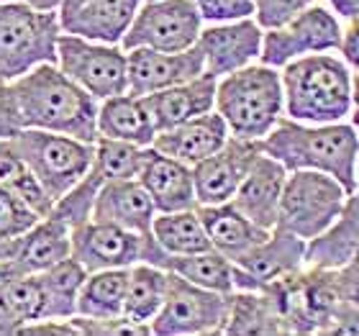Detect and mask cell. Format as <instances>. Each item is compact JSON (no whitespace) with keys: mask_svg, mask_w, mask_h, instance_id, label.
<instances>
[{"mask_svg":"<svg viewBox=\"0 0 359 336\" xmlns=\"http://www.w3.org/2000/svg\"><path fill=\"white\" fill-rule=\"evenodd\" d=\"M13 93L23 128H41L95 144L100 100L69 80L54 62L13 80Z\"/></svg>","mask_w":359,"mask_h":336,"instance_id":"1","label":"cell"},{"mask_svg":"<svg viewBox=\"0 0 359 336\" xmlns=\"http://www.w3.org/2000/svg\"><path fill=\"white\" fill-rule=\"evenodd\" d=\"M262 152L277 159L287 172L316 170L339 180L349 195L354 193L359 134L349 121L337 123H300L287 116L264 136Z\"/></svg>","mask_w":359,"mask_h":336,"instance_id":"2","label":"cell"},{"mask_svg":"<svg viewBox=\"0 0 359 336\" xmlns=\"http://www.w3.org/2000/svg\"><path fill=\"white\" fill-rule=\"evenodd\" d=\"M285 116L300 123H337L349 119L352 69L331 52L306 54L280 67Z\"/></svg>","mask_w":359,"mask_h":336,"instance_id":"3","label":"cell"},{"mask_svg":"<svg viewBox=\"0 0 359 336\" xmlns=\"http://www.w3.org/2000/svg\"><path fill=\"white\" fill-rule=\"evenodd\" d=\"M213 111L226 121L229 134L262 142L285 116L280 69L267 65H247L216 80Z\"/></svg>","mask_w":359,"mask_h":336,"instance_id":"4","label":"cell"},{"mask_svg":"<svg viewBox=\"0 0 359 336\" xmlns=\"http://www.w3.org/2000/svg\"><path fill=\"white\" fill-rule=\"evenodd\" d=\"M57 11H36L21 0H0V77L13 83L39 65H57Z\"/></svg>","mask_w":359,"mask_h":336,"instance_id":"5","label":"cell"},{"mask_svg":"<svg viewBox=\"0 0 359 336\" xmlns=\"http://www.w3.org/2000/svg\"><path fill=\"white\" fill-rule=\"evenodd\" d=\"M11 142L52 201H60L69 187H75L95 157V144L41 128H21Z\"/></svg>","mask_w":359,"mask_h":336,"instance_id":"6","label":"cell"},{"mask_svg":"<svg viewBox=\"0 0 359 336\" xmlns=\"http://www.w3.org/2000/svg\"><path fill=\"white\" fill-rule=\"evenodd\" d=\"M346 195L349 193L344 190V185L326 172H287L275 229L295 234L303 241L316 239L337 221L344 208Z\"/></svg>","mask_w":359,"mask_h":336,"instance_id":"7","label":"cell"},{"mask_svg":"<svg viewBox=\"0 0 359 336\" xmlns=\"http://www.w3.org/2000/svg\"><path fill=\"white\" fill-rule=\"evenodd\" d=\"M72 260H77L88 272L97 269H128L139 262L165 267L167 252L154 236L128 231L103 221H85L72 231Z\"/></svg>","mask_w":359,"mask_h":336,"instance_id":"8","label":"cell"},{"mask_svg":"<svg viewBox=\"0 0 359 336\" xmlns=\"http://www.w3.org/2000/svg\"><path fill=\"white\" fill-rule=\"evenodd\" d=\"M229 295L231 293L205 290L201 285L187 283L185 277L170 272L165 303L149 323L157 336H203L224 334L229 318Z\"/></svg>","mask_w":359,"mask_h":336,"instance_id":"9","label":"cell"},{"mask_svg":"<svg viewBox=\"0 0 359 336\" xmlns=\"http://www.w3.org/2000/svg\"><path fill=\"white\" fill-rule=\"evenodd\" d=\"M57 67L83 90H88L95 100L128 93L126 52L121 49V44H103L72 34H60Z\"/></svg>","mask_w":359,"mask_h":336,"instance_id":"10","label":"cell"},{"mask_svg":"<svg viewBox=\"0 0 359 336\" xmlns=\"http://www.w3.org/2000/svg\"><path fill=\"white\" fill-rule=\"evenodd\" d=\"M203 29V18L190 0H151L139 3L121 49H157V52H185L195 46Z\"/></svg>","mask_w":359,"mask_h":336,"instance_id":"11","label":"cell"},{"mask_svg":"<svg viewBox=\"0 0 359 336\" xmlns=\"http://www.w3.org/2000/svg\"><path fill=\"white\" fill-rule=\"evenodd\" d=\"M341 23L326 6H308L277 29H267L262 36L259 62L267 67H285L287 62L306 54L339 52Z\"/></svg>","mask_w":359,"mask_h":336,"instance_id":"12","label":"cell"},{"mask_svg":"<svg viewBox=\"0 0 359 336\" xmlns=\"http://www.w3.org/2000/svg\"><path fill=\"white\" fill-rule=\"evenodd\" d=\"M259 154H262V144L259 142L229 136L221 149H216L210 157L193 165L198 206H216V203L231 201L236 187L241 185V180L247 177L249 167L255 165Z\"/></svg>","mask_w":359,"mask_h":336,"instance_id":"13","label":"cell"},{"mask_svg":"<svg viewBox=\"0 0 359 336\" xmlns=\"http://www.w3.org/2000/svg\"><path fill=\"white\" fill-rule=\"evenodd\" d=\"M262 36L264 31L252 15L239 21L210 23L208 29H201L195 46L203 54L205 75L218 80L257 62L262 52Z\"/></svg>","mask_w":359,"mask_h":336,"instance_id":"14","label":"cell"},{"mask_svg":"<svg viewBox=\"0 0 359 336\" xmlns=\"http://www.w3.org/2000/svg\"><path fill=\"white\" fill-rule=\"evenodd\" d=\"M306 244L300 236L283 229H272L247 254L233 262V288L236 290H262L264 285L306 267Z\"/></svg>","mask_w":359,"mask_h":336,"instance_id":"15","label":"cell"},{"mask_svg":"<svg viewBox=\"0 0 359 336\" xmlns=\"http://www.w3.org/2000/svg\"><path fill=\"white\" fill-rule=\"evenodd\" d=\"M136 8L139 0H60L57 15L62 34L121 44Z\"/></svg>","mask_w":359,"mask_h":336,"instance_id":"16","label":"cell"},{"mask_svg":"<svg viewBox=\"0 0 359 336\" xmlns=\"http://www.w3.org/2000/svg\"><path fill=\"white\" fill-rule=\"evenodd\" d=\"M128 93L149 95L203 75V54L198 46L185 52H157V49H128L126 52Z\"/></svg>","mask_w":359,"mask_h":336,"instance_id":"17","label":"cell"},{"mask_svg":"<svg viewBox=\"0 0 359 336\" xmlns=\"http://www.w3.org/2000/svg\"><path fill=\"white\" fill-rule=\"evenodd\" d=\"M285 180H287V170L262 152L255 165L249 167L247 177L236 187L231 206L241 210L252 224L272 231L277 226V210H280Z\"/></svg>","mask_w":359,"mask_h":336,"instance_id":"18","label":"cell"},{"mask_svg":"<svg viewBox=\"0 0 359 336\" xmlns=\"http://www.w3.org/2000/svg\"><path fill=\"white\" fill-rule=\"evenodd\" d=\"M157 208L139 180H105L93 203V221L121 226L128 231L151 234Z\"/></svg>","mask_w":359,"mask_h":336,"instance_id":"19","label":"cell"},{"mask_svg":"<svg viewBox=\"0 0 359 336\" xmlns=\"http://www.w3.org/2000/svg\"><path fill=\"white\" fill-rule=\"evenodd\" d=\"M142 100L149 111L154 128L167 131V128L185 123L195 116L213 111V105H216V77L203 72V75L193 77L187 83L142 95Z\"/></svg>","mask_w":359,"mask_h":336,"instance_id":"20","label":"cell"},{"mask_svg":"<svg viewBox=\"0 0 359 336\" xmlns=\"http://www.w3.org/2000/svg\"><path fill=\"white\" fill-rule=\"evenodd\" d=\"M136 180L149 193L157 213H172V210H187L198 206L193 167L180 162V159L167 157V154L151 149V147Z\"/></svg>","mask_w":359,"mask_h":336,"instance_id":"21","label":"cell"},{"mask_svg":"<svg viewBox=\"0 0 359 336\" xmlns=\"http://www.w3.org/2000/svg\"><path fill=\"white\" fill-rule=\"evenodd\" d=\"M229 136L231 134H229L226 121L216 111H210L203 113V116H195V119L185 121V123L167 128V131H157L154 142H151V149L193 167L201 159L210 157L216 149H221Z\"/></svg>","mask_w":359,"mask_h":336,"instance_id":"22","label":"cell"},{"mask_svg":"<svg viewBox=\"0 0 359 336\" xmlns=\"http://www.w3.org/2000/svg\"><path fill=\"white\" fill-rule=\"evenodd\" d=\"M72 254V226L54 210L41 216L23 234L13 260H8L21 275H36L54 267Z\"/></svg>","mask_w":359,"mask_h":336,"instance_id":"23","label":"cell"},{"mask_svg":"<svg viewBox=\"0 0 359 336\" xmlns=\"http://www.w3.org/2000/svg\"><path fill=\"white\" fill-rule=\"evenodd\" d=\"M46 300L39 275H21L11 262H0V334H18L44 321Z\"/></svg>","mask_w":359,"mask_h":336,"instance_id":"24","label":"cell"},{"mask_svg":"<svg viewBox=\"0 0 359 336\" xmlns=\"http://www.w3.org/2000/svg\"><path fill=\"white\" fill-rule=\"evenodd\" d=\"M195 210L205 226L210 247L231 262H236L241 254H247L262 239H267L269 234L267 229L252 224L241 210L233 208L231 201L216 203V206H195Z\"/></svg>","mask_w":359,"mask_h":336,"instance_id":"25","label":"cell"},{"mask_svg":"<svg viewBox=\"0 0 359 336\" xmlns=\"http://www.w3.org/2000/svg\"><path fill=\"white\" fill-rule=\"evenodd\" d=\"M359 260V195H346L337 221L306 244L308 267L337 269Z\"/></svg>","mask_w":359,"mask_h":336,"instance_id":"26","label":"cell"},{"mask_svg":"<svg viewBox=\"0 0 359 336\" xmlns=\"http://www.w3.org/2000/svg\"><path fill=\"white\" fill-rule=\"evenodd\" d=\"M97 136L151 147L157 128L151 123L142 95L121 93V95L105 98L97 105Z\"/></svg>","mask_w":359,"mask_h":336,"instance_id":"27","label":"cell"},{"mask_svg":"<svg viewBox=\"0 0 359 336\" xmlns=\"http://www.w3.org/2000/svg\"><path fill=\"white\" fill-rule=\"evenodd\" d=\"M167 280H170V272L165 267L149 264V262H139L134 267H128L123 318L131 323H139V326H149L154 321V316L159 314L162 303H165Z\"/></svg>","mask_w":359,"mask_h":336,"instance_id":"28","label":"cell"},{"mask_svg":"<svg viewBox=\"0 0 359 336\" xmlns=\"http://www.w3.org/2000/svg\"><path fill=\"white\" fill-rule=\"evenodd\" d=\"M128 269H97L88 272L83 288L77 293V316L95 321H116L123 318V298H126Z\"/></svg>","mask_w":359,"mask_h":336,"instance_id":"29","label":"cell"},{"mask_svg":"<svg viewBox=\"0 0 359 336\" xmlns=\"http://www.w3.org/2000/svg\"><path fill=\"white\" fill-rule=\"evenodd\" d=\"M224 334H290L277 306L262 290H233Z\"/></svg>","mask_w":359,"mask_h":336,"instance_id":"30","label":"cell"},{"mask_svg":"<svg viewBox=\"0 0 359 336\" xmlns=\"http://www.w3.org/2000/svg\"><path fill=\"white\" fill-rule=\"evenodd\" d=\"M167 272L185 277L187 283L201 285L205 290L216 293H233V262L226 260L216 249L195 254H167L165 260Z\"/></svg>","mask_w":359,"mask_h":336,"instance_id":"31","label":"cell"},{"mask_svg":"<svg viewBox=\"0 0 359 336\" xmlns=\"http://www.w3.org/2000/svg\"><path fill=\"white\" fill-rule=\"evenodd\" d=\"M151 236L167 254H195L213 249L195 208L157 213L151 221Z\"/></svg>","mask_w":359,"mask_h":336,"instance_id":"32","label":"cell"},{"mask_svg":"<svg viewBox=\"0 0 359 336\" xmlns=\"http://www.w3.org/2000/svg\"><path fill=\"white\" fill-rule=\"evenodd\" d=\"M36 275L41 280V288H44V318H69V316H75L77 293H80L85 277H88V269L77 260L67 257V260L57 262L54 267L36 272Z\"/></svg>","mask_w":359,"mask_h":336,"instance_id":"33","label":"cell"},{"mask_svg":"<svg viewBox=\"0 0 359 336\" xmlns=\"http://www.w3.org/2000/svg\"><path fill=\"white\" fill-rule=\"evenodd\" d=\"M0 190L15 195L31 210H36L39 216H46L54 206V201L44 193V187L39 185L29 165L15 152L11 139H0Z\"/></svg>","mask_w":359,"mask_h":336,"instance_id":"34","label":"cell"},{"mask_svg":"<svg viewBox=\"0 0 359 336\" xmlns=\"http://www.w3.org/2000/svg\"><path fill=\"white\" fill-rule=\"evenodd\" d=\"M147 154H149V147L97 136L93 170L103 177V182L105 180H136L147 162Z\"/></svg>","mask_w":359,"mask_h":336,"instance_id":"35","label":"cell"},{"mask_svg":"<svg viewBox=\"0 0 359 336\" xmlns=\"http://www.w3.org/2000/svg\"><path fill=\"white\" fill-rule=\"evenodd\" d=\"M331 275L337 290V308L329 334H359V260L331 269Z\"/></svg>","mask_w":359,"mask_h":336,"instance_id":"36","label":"cell"},{"mask_svg":"<svg viewBox=\"0 0 359 336\" xmlns=\"http://www.w3.org/2000/svg\"><path fill=\"white\" fill-rule=\"evenodd\" d=\"M39 218L41 216L36 210H31L23 201L0 190V262L13 260L23 234L29 231Z\"/></svg>","mask_w":359,"mask_h":336,"instance_id":"37","label":"cell"},{"mask_svg":"<svg viewBox=\"0 0 359 336\" xmlns=\"http://www.w3.org/2000/svg\"><path fill=\"white\" fill-rule=\"evenodd\" d=\"M100 185H103V177L90 167V172L75 187H69L60 201H54L52 210L57 216L65 218L72 226V231H75L77 226L93 218V203H95V195L100 190Z\"/></svg>","mask_w":359,"mask_h":336,"instance_id":"38","label":"cell"},{"mask_svg":"<svg viewBox=\"0 0 359 336\" xmlns=\"http://www.w3.org/2000/svg\"><path fill=\"white\" fill-rule=\"evenodd\" d=\"M195 11L201 13L203 23H226L239 18H255V3L252 0H190Z\"/></svg>","mask_w":359,"mask_h":336,"instance_id":"39","label":"cell"},{"mask_svg":"<svg viewBox=\"0 0 359 336\" xmlns=\"http://www.w3.org/2000/svg\"><path fill=\"white\" fill-rule=\"evenodd\" d=\"M252 3H255V21L259 23V29L267 31L290 21L303 8L313 6L316 0H252Z\"/></svg>","mask_w":359,"mask_h":336,"instance_id":"40","label":"cell"},{"mask_svg":"<svg viewBox=\"0 0 359 336\" xmlns=\"http://www.w3.org/2000/svg\"><path fill=\"white\" fill-rule=\"evenodd\" d=\"M21 128V113H18L13 83L0 77V139H13Z\"/></svg>","mask_w":359,"mask_h":336,"instance_id":"41","label":"cell"},{"mask_svg":"<svg viewBox=\"0 0 359 336\" xmlns=\"http://www.w3.org/2000/svg\"><path fill=\"white\" fill-rule=\"evenodd\" d=\"M341 60L352 72H359V18L349 21L346 29H341V44H339Z\"/></svg>","mask_w":359,"mask_h":336,"instance_id":"42","label":"cell"},{"mask_svg":"<svg viewBox=\"0 0 359 336\" xmlns=\"http://www.w3.org/2000/svg\"><path fill=\"white\" fill-rule=\"evenodd\" d=\"M323 3H326L331 13L337 18H344L346 23L359 18V0H323Z\"/></svg>","mask_w":359,"mask_h":336,"instance_id":"43","label":"cell"},{"mask_svg":"<svg viewBox=\"0 0 359 336\" xmlns=\"http://www.w3.org/2000/svg\"><path fill=\"white\" fill-rule=\"evenodd\" d=\"M349 123L359 134V72L352 75V108H349Z\"/></svg>","mask_w":359,"mask_h":336,"instance_id":"44","label":"cell"},{"mask_svg":"<svg viewBox=\"0 0 359 336\" xmlns=\"http://www.w3.org/2000/svg\"><path fill=\"white\" fill-rule=\"evenodd\" d=\"M21 3L36 8V11H57L60 8V0H21Z\"/></svg>","mask_w":359,"mask_h":336,"instance_id":"45","label":"cell"},{"mask_svg":"<svg viewBox=\"0 0 359 336\" xmlns=\"http://www.w3.org/2000/svg\"><path fill=\"white\" fill-rule=\"evenodd\" d=\"M354 195H359V154H357V170H354Z\"/></svg>","mask_w":359,"mask_h":336,"instance_id":"46","label":"cell"},{"mask_svg":"<svg viewBox=\"0 0 359 336\" xmlns=\"http://www.w3.org/2000/svg\"><path fill=\"white\" fill-rule=\"evenodd\" d=\"M139 3H151V0H139Z\"/></svg>","mask_w":359,"mask_h":336,"instance_id":"47","label":"cell"}]
</instances>
